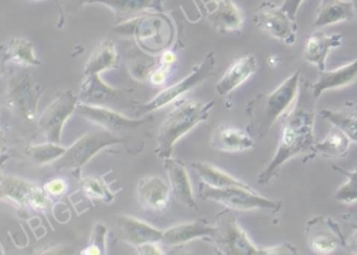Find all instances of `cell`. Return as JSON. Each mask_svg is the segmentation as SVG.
I'll use <instances>...</instances> for the list:
<instances>
[{
	"mask_svg": "<svg viewBox=\"0 0 357 255\" xmlns=\"http://www.w3.org/2000/svg\"><path fill=\"white\" fill-rule=\"evenodd\" d=\"M315 98L310 85L301 89L294 110L285 117L275 156L259 175V183L267 185L285 163L306 152H312L315 144Z\"/></svg>",
	"mask_w": 357,
	"mask_h": 255,
	"instance_id": "obj_1",
	"label": "cell"
},
{
	"mask_svg": "<svg viewBox=\"0 0 357 255\" xmlns=\"http://www.w3.org/2000/svg\"><path fill=\"white\" fill-rule=\"evenodd\" d=\"M301 77L302 72L296 71L277 89L271 93L259 94L248 103L250 135L262 139L269 133L280 117L298 98Z\"/></svg>",
	"mask_w": 357,
	"mask_h": 255,
	"instance_id": "obj_2",
	"label": "cell"
},
{
	"mask_svg": "<svg viewBox=\"0 0 357 255\" xmlns=\"http://www.w3.org/2000/svg\"><path fill=\"white\" fill-rule=\"evenodd\" d=\"M214 104L213 101H188L172 110L158 133V156L164 160L170 158L175 143L196 125L208 120Z\"/></svg>",
	"mask_w": 357,
	"mask_h": 255,
	"instance_id": "obj_3",
	"label": "cell"
},
{
	"mask_svg": "<svg viewBox=\"0 0 357 255\" xmlns=\"http://www.w3.org/2000/svg\"><path fill=\"white\" fill-rule=\"evenodd\" d=\"M200 198L212 200L227 209L237 211H262L278 213L282 203L257 194L252 187L215 188L202 182L199 187Z\"/></svg>",
	"mask_w": 357,
	"mask_h": 255,
	"instance_id": "obj_4",
	"label": "cell"
},
{
	"mask_svg": "<svg viewBox=\"0 0 357 255\" xmlns=\"http://www.w3.org/2000/svg\"><path fill=\"white\" fill-rule=\"evenodd\" d=\"M254 22L265 34L287 45H294L298 34L296 18L281 7L265 0L254 13Z\"/></svg>",
	"mask_w": 357,
	"mask_h": 255,
	"instance_id": "obj_5",
	"label": "cell"
},
{
	"mask_svg": "<svg viewBox=\"0 0 357 255\" xmlns=\"http://www.w3.org/2000/svg\"><path fill=\"white\" fill-rule=\"evenodd\" d=\"M119 142L120 140L108 131L87 133L66 150L59 160L54 162V166L58 170L81 169L100 150Z\"/></svg>",
	"mask_w": 357,
	"mask_h": 255,
	"instance_id": "obj_6",
	"label": "cell"
},
{
	"mask_svg": "<svg viewBox=\"0 0 357 255\" xmlns=\"http://www.w3.org/2000/svg\"><path fill=\"white\" fill-rule=\"evenodd\" d=\"M213 240L223 254L262 255V248L257 247L235 217L221 213L217 224V233Z\"/></svg>",
	"mask_w": 357,
	"mask_h": 255,
	"instance_id": "obj_7",
	"label": "cell"
},
{
	"mask_svg": "<svg viewBox=\"0 0 357 255\" xmlns=\"http://www.w3.org/2000/svg\"><path fill=\"white\" fill-rule=\"evenodd\" d=\"M215 64H216V58H215V54L211 52L206 56L202 64L194 68L191 74L188 75L185 79L179 81L176 85H172V87H168V89H164L162 93L158 94L151 102L145 104L142 108V112H153V110H158V108H162V106L174 101L175 99L181 97L183 94L187 93L190 89L195 87L196 85L204 82L214 72Z\"/></svg>",
	"mask_w": 357,
	"mask_h": 255,
	"instance_id": "obj_8",
	"label": "cell"
},
{
	"mask_svg": "<svg viewBox=\"0 0 357 255\" xmlns=\"http://www.w3.org/2000/svg\"><path fill=\"white\" fill-rule=\"evenodd\" d=\"M309 248L317 254H330L338 247L346 246L347 240L337 223L326 217H317L306 225Z\"/></svg>",
	"mask_w": 357,
	"mask_h": 255,
	"instance_id": "obj_9",
	"label": "cell"
},
{
	"mask_svg": "<svg viewBox=\"0 0 357 255\" xmlns=\"http://www.w3.org/2000/svg\"><path fill=\"white\" fill-rule=\"evenodd\" d=\"M77 98L72 91H66L47 108L40 119V126L47 140L59 144L66 121L76 110Z\"/></svg>",
	"mask_w": 357,
	"mask_h": 255,
	"instance_id": "obj_10",
	"label": "cell"
},
{
	"mask_svg": "<svg viewBox=\"0 0 357 255\" xmlns=\"http://www.w3.org/2000/svg\"><path fill=\"white\" fill-rule=\"evenodd\" d=\"M204 15L220 33L240 32L243 16L233 0H200Z\"/></svg>",
	"mask_w": 357,
	"mask_h": 255,
	"instance_id": "obj_11",
	"label": "cell"
},
{
	"mask_svg": "<svg viewBox=\"0 0 357 255\" xmlns=\"http://www.w3.org/2000/svg\"><path fill=\"white\" fill-rule=\"evenodd\" d=\"M1 196L22 206L34 209H47L51 206L47 194L30 182L14 177H3L1 180Z\"/></svg>",
	"mask_w": 357,
	"mask_h": 255,
	"instance_id": "obj_12",
	"label": "cell"
},
{
	"mask_svg": "<svg viewBox=\"0 0 357 255\" xmlns=\"http://www.w3.org/2000/svg\"><path fill=\"white\" fill-rule=\"evenodd\" d=\"M170 198V187L162 177L150 175L139 180L137 198L144 209L162 211L167 208Z\"/></svg>",
	"mask_w": 357,
	"mask_h": 255,
	"instance_id": "obj_13",
	"label": "cell"
},
{
	"mask_svg": "<svg viewBox=\"0 0 357 255\" xmlns=\"http://www.w3.org/2000/svg\"><path fill=\"white\" fill-rule=\"evenodd\" d=\"M342 34L327 35L324 32H314L307 38L305 43V59L317 66L319 72L326 71V61L330 52L340 47L344 43Z\"/></svg>",
	"mask_w": 357,
	"mask_h": 255,
	"instance_id": "obj_14",
	"label": "cell"
},
{
	"mask_svg": "<svg viewBox=\"0 0 357 255\" xmlns=\"http://www.w3.org/2000/svg\"><path fill=\"white\" fill-rule=\"evenodd\" d=\"M76 112L83 118L89 119L91 122L102 125L106 131H110V133L120 131L122 129H135L145 122L143 120H132V119L126 118L122 115L116 114V112L105 110V108L83 103L77 106Z\"/></svg>",
	"mask_w": 357,
	"mask_h": 255,
	"instance_id": "obj_15",
	"label": "cell"
},
{
	"mask_svg": "<svg viewBox=\"0 0 357 255\" xmlns=\"http://www.w3.org/2000/svg\"><path fill=\"white\" fill-rule=\"evenodd\" d=\"M165 166L169 175L175 200L189 208L197 210L198 206L194 198L191 180L185 165L181 161L169 158L165 160Z\"/></svg>",
	"mask_w": 357,
	"mask_h": 255,
	"instance_id": "obj_16",
	"label": "cell"
},
{
	"mask_svg": "<svg viewBox=\"0 0 357 255\" xmlns=\"http://www.w3.org/2000/svg\"><path fill=\"white\" fill-rule=\"evenodd\" d=\"M257 71V58L252 54L236 60L216 85V93L227 96L250 78Z\"/></svg>",
	"mask_w": 357,
	"mask_h": 255,
	"instance_id": "obj_17",
	"label": "cell"
},
{
	"mask_svg": "<svg viewBox=\"0 0 357 255\" xmlns=\"http://www.w3.org/2000/svg\"><path fill=\"white\" fill-rule=\"evenodd\" d=\"M116 225L124 240L137 247L149 242H158L162 240L164 231H160L135 217L127 215L118 217Z\"/></svg>",
	"mask_w": 357,
	"mask_h": 255,
	"instance_id": "obj_18",
	"label": "cell"
},
{
	"mask_svg": "<svg viewBox=\"0 0 357 255\" xmlns=\"http://www.w3.org/2000/svg\"><path fill=\"white\" fill-rule=\"evenodd\" d=\"M356 78L357 60H354L335 70L319 72V78L310 85V89L315 99H317L324 92L347 87L354 82Z\"/></svg>",
	"mask_w": 357,
	"mask_h": 255,
	"instance_id": "obj_19",
	"label": "cell"
},
{
	"mask_svg": "<svg viewBox=\"0 0 357 255\" xmlns=\"http://www.w3.org/2000/svg\"><path fill=\"white\" fill-rule=\"evenodd\" d=\"M165 0H89V5L98 3L109 8L114 15L123 20L135 18L148 11H162Z\"/></svg>",
	"mask_w": 357,
	"mask_h": 255,
	"instance_id": "obj_20",
	"label": "cell"
},
{
	"mask_svg": "<svg viewBox=\"0 0 357 255\" xmlns=\"http://www.w3.org/2000/svg\"><path fill=\"white\" fill-rule=\"evenodd\" d=\"M217 233V226H211L206 221H190L166 230L162 234V242L167 245L187 244L200 238H212Z\"/></svg>",
	"mask_w": 357,
	"mask_h": 255,
	"instance_id": "obj_21",
	"label": "cell"
},
{
	"mask_svg": "<svg viewBox=\"0 0 357 255\" xmlns=\"http://www.w3.org/2000/svg\"><path fill=\"white\" fill-rule=\"evenodd\" d=\"M353 20L354 11L351 0H319L314 27L324 28Z\"/></svg>",
	"mask_w": 357,
	"mask_h": 255,
	"instance_id": "obj_22",
	"label": "cell"
},
{
	"mask_svg": "<svg viewBox=\"0 0 357 255\" xmlns=\"http://www.w3.org/2000/svg\"><path fill=\"white\" fill-rule=\"evenodd\" d=\"M211 145L220 152H237L254 148V138L234 127L221 126L213 133Z\"/></svg>",
	"mask_w": 357,
	"mask_h": 255,
	"instance_id": "obj_23",
	"label": "cell"
},
{
	"mask_svg": "<svg viewBox=\"0 0 357 255\" xmlns=\"http://www.w3.org/2000/svg\"><path fill=\"white\" fill-rule=\"evenodd\" d=\"M350 143V138L342 129L334 126L323 141L313 145L312 152L324 158H342L348 154Z\"/></svg>",
	"mask_w": 357,
	"mask_h": 255,
	"instance_id": "obj_24",
	"label": "cell"
},
{
	"mask_svg": "<svg viewBox=\"0 0 357 255\" xmlns=\"http://www.w3.org/2000/svg\"><path fill=\"white\" fill-rule=\"evenodd\" d=\"M118 64V52L110 41H105L96 48L85 66V76L99 75L104 71L116 68Z\"/></svg>",
	"mask_w": 357,
	"mask_h": 255,
	"instance_id": "obj_25",
	"label": "cell"
},
{
	"mask_svg": "<svg viewBox=\"0 0 357 255\" xmlns=\"http://www.w3.org/2000/svg\"><path fill=\"white\" fill-rule=\"evenodd\" d=\"M192 166L199 175L204 183L215 188L250 187L248 184L236 179L233 175L221 170L218 167L213 166L206 162L192 163Z\"/></svg>",
	"mask_w": 357,
	"mask_h": 255,
	"instance_id": "obj_26",
	"label": "cell"
},
{
	"mask_svg": "<svg viewBox=\"0 0 357 255\" xmlns=\"http://www.w3.org/2000/svg\"><path fill=\"white\" fill-rule=\"evenodd\" d=\"M321 116L342 129L351 141L357 142V106L347 104L337 110H321Z\"/></svg>",
	"mask_w": 357,
	"mask_h": 255,
	"instance_id": "obj_27",
	"label": "cell"
},
{
	"mask_svg": "<svg viewBox=\"0 0 357 255\" xmlns=\"http://www.w3.org/2000/svg\"><path fill=\"white\" fill-rule=\"evenodd\" d=\"M3 59L22 66H38L34 47L26 39H13L3 48Z\"/></svg>",
	"mask_w": 357,
	"mask_h": 255,
	"instance_id": "obj_28",
	"label": "cell"
},
{
	"mask_svg": "<svg viewBox=\"0 0 357 255\" xmlns=\"http://www.w3.org/2000/svg\"><path fill=\"white\" fill-rule=\"evenodd\" d=\"M333 169L342 173L348 179L344 185L338 188L335 194V200L346 204L357 202V170H346L338 166H333Z\"/></svg>",
	"mask_w": 357,
	"mask_h": 255,
	"instance_id": "obj_29",
	"label": "cell"
},
{
	"mask_svg": "<svg viewBox=\"0 0 357 255\" xmlns=\"http://www.w3.org/2000/svg\"><path fill=\"white\" fill-rule=\"evenodd\" d=\"M82 188L85 194L91 198H99L105 202H112L114 198V194L101 177H85L82 181Z\"/></svg>",
	"mask_w": 357,
	"mask_h": 255,
	"instance_id": "obj_30",
	"label": "cell"
},
{
	"mask_svg": "<svg viewBox=\"0 0 357 255\" xmlns=\"http://www.w3.org/2000/svg\"><path fill=\"white\" fill-rule=\"evenodd\" d=\"M66 152V150L60 147L58 144L52 143V142H49L45 145L34 146L29 150L31 156L40 164L55 160V159H59Z\"/></svg>",
	"mask_w": 357,
	"mask_h": 255,
	"instance_id": "obj_31",
	"label": "cell"
},
{
	"mask_svg": "<svg viewBox=\"0 0 357 255\" xmlns=\"http://www.w3.org/2000/svg\"><path fill=\"white\" fill-rule=\"evenodd\" d=\"M296 249L292 245L284 242L278 246L267 247V248H262V255H271V254H296Z\"/></svg>",
	"mask_w": 357,
	"mask_h": 255,
	"instance_id": "obj_32",
	"label": "cell"
},
{
	"mask_svg": "<svg viewBox=\"0 0 357 255\" xmlns=\"http://www.w3.org/2000/svg\"><path fill=\"white\" fill-rule=\"evenodd\" d=\"M66 183L61 179H55L53 181L49 182L47 185L45 186V190L47 194H61L66 191Z\"/></svg>",
	"mask_w": 357,
	"mask_h": 255,
	"instance_id": "obj_33",
	"label": "cell"
},
{
	"mask_svg": "<svg viewBox=\"0 0 357 255\" xmlns=\"http://www.w3.org/2000/svg\"><path fill=\"white\" fill-rule=\"evenodd\" d=\"M282 1H283L281 6L282 9L287 12L292 17L296 18V13L304 0H282Z\"/></svg>",
	"mask_w": 357,
	"mask_h": 255,
	"instance_id": "obj_34",
	"label": "cell"
},
{
	"mask_svg": "<svg viewBox=\"0 0 357 255\" xmlns=\"http://www.w3.org/2000/svg\"><path fill=\"white\" fill-rule=\"evenodd\" d=\"M156 244L158 242H149V244L141 245L137 248L142 254H162V250Z\"/></svg>",
	"mask_w": 357,
	"mask_h": 255,
	"instance_id": "obj_35",
	"label": "cell"
},
{
	"mask_svg": "<svg viewBox=\"0 0 357 255\" xmlns=\"http://www.w3.org/2000/svg\"><path fill=\"white\" fill-rule=\"evenodd\" d=\"M166 80V71L162 68H158V71L152 74L151 81L154 85H162Z\"/></svg>",
	"mask_w": 357,
	"mask_h": 255,
	"instance_id": "obj_36",
	"label": "cell"
},
{
	"mask_svg": "<svg viewBox=\"0 0 357 255\" xmlns=\"http://www.w3.org/2000/svg\"><path fill=\"white\" fill-rule=\"evenodd\" d=\"M346 246L348 247L351 253H353V254H357V229L356 231L350 236V238L347 240Z\"/></svg>",
	"mask_w": 357,
	"mask_h": 255,
	"instance_id": "obj_37",
	"label": "cell"
},
{
	"mask_svg": "<svg viewBox=\"0 0 357 255\" xmlns=\"http://www.w3.org/2000/svg\"><path fill=\"white\" fill-rule=\"evenodd\" d=\"M174 60L175 55L174 54L171 53V52H166V53L162 55V61L166 66H170L172 62H174Z\"/></svg>",
	"mask_w": 357,
	"mask_h": 255,
	"instance_id": "obj_38",
	"label": "cell"
},
{
	"mask_svg": "<svg viewBox=\"0 0 357 255\" xmlns=\"http://www.w3.org/2000/svg\"><path fill=\"white\" fill-rule=\"evenodd\" d=\"M351 3H352L353 11H354V20L355 22H356L357 26V0H351Z\"/></svg>",
	"mask_w": 357,
	"mask_h": 255,
	"instance_id": "obj_39",
	"label": "cell"
},
{
	"mask_svg": "<svg viewBox=\"0 0 357 255\" xmlns=\"http://www.w3.org/2000/svg\"><path fill=\"white\" fill-rule=\"evenodd\" d=\"M68 1V0H66ZM70 1H74L75 3H77L78 6L83 5H89V0H70Z\"/></svg>",
	"mask_w": 357,
	"mask_h": 255,
	"instance_id": "obj_40",
	"label": "cell"
},
{
	"mask_svg": "<svg viewBox=\"0 0 357 255\" xmlns=\"http://www.w3.org/2000/svg\"><path fill=\"white\" fill-rule=\"evenodd\" d=\"M35 1H39V0H35Z\"/></svg>",
	"mask_w": 357,
	"mask_h": 255,
	"instance_id": "obj_41",
	"label": "cell"
}]
</instances>
